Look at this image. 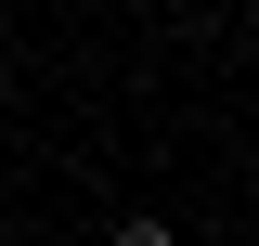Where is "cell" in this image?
Returning a JSON list of instances; mask_svg holds the SVG:
<instances>
[{
	"mask_svg": "<svg viewBox=\"0 0 259 246\" xmlns=\"http://www.w3.org/2000/svg\"><path fill=\"white\" fill-rule=\"evenodd\" d=\"M104 246H182V233H168V220H117Z\"/></svg>",
	"mask_w": 259,
	"mask_h": 246,
	"instance_id": "cell-1",
	"label": "cell"
}]
</instances>
